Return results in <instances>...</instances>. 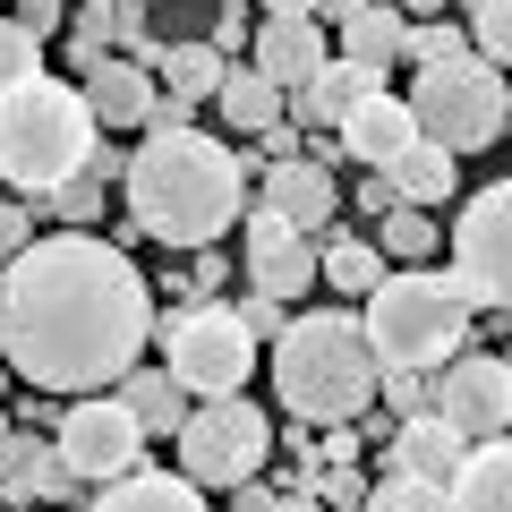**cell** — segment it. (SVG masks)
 Listing matches in <instances>:
<instances>
[{"label": "cell", "instance_id": "6da1fadb", "mask_svg": "<svg viewBox=\"0 0 512 512\" xmlns=\"http://www.w3.org/2000/svg\"><path fill=\"white\" fill-rule=\"evenodd\" d=\"M154 342V282L120 239L43 231L0 274V367L35 393H103Z\"/></svg>", "mask_w": 512, "mask_h": 512}, {"label": "cell", "instance_id": "7a4b0ae2", "mask_svg": "<svg viewBox=\"0 0 512 512\" xmlns=\"http://www.w3.org/2000/svg\"><path fill=\"white\" fill-rule=\"evenodd\" d=\"M120 188H128V222L146 239H163V248H214L256 205L239 146L205 137V128H146Z\"/></svg>", "mask_w": 512, "mask_h": 512}, {"label": "cell", "instance_id": "3957f363", "mask_svg": "<svg viewBox=\"0 0 512 512\" xmlns=\"http://www.w3.org/2000/svg\"><path fill=\"white\" fill-rule=\"evenodd\" d=\"M376 350H367V325L350 308H308L282 325L274 342V393L291 419L308 427H359L367 410H376Z\"/></svg>", "mask_w": 512, "mask_h": 512}, {"label": "cell", "instance_id": "277c9868", "mask_svg": "<svg viewBox=\"0 0 512 512\" xmlns=\"http://www.w3.org/2000/svg\"><path fill=\"white\" fill-rule=\"evenodd\" d=\"M94 146H103V120H94L77 77H35V86L0 94V180L18 188L26 205L69 188L94 163Z\"/></svg>", "mask_w": 512, "mask_h": 512}, {"label": "cell", "instance_id": "5b68a950", "mask_svg": "<svg viewBox=\"0 0 512 512\" xmlns=\"http://www.w3.org/2000/svg\"><path fill=\"white\" fill-rule=\"evenodd\" d=\"M359 325H367L376 367H419V376H436L444 359H461V350H470L478 308H470V291H461L453 274L402 265V274H384L376 291H367Z\"/></svg>", "mask_w": 512, "mask_h": 512}, {"label": "cell", "instance_id": "8992f818", "mask_svg": "<svg viewBox=\"0 0 512 512\" xmlns=\"http://www.w3.org/2000/svg\"><path fill=\"white\" fill-rule=\"evenodd\" d=\"M402 103H410V120H419V137L444 146V154H487L512 128V86H504V69H487L478 52L419 69Z\"/></svg>", "mask_w": 512, "mask_h": 512}, {"label": "cell", "instance_id": "52a82bcc", "mask_svg": "<svg viewBox=\"0 0 512 512\" xmlns=\"http://www.w3.org/2000/svg\"><path fill=\"white\" fill-rule=\"evenodd\" d=\"M154 342H163V367L197 393V402L248 393L256 350H265L248 325H239V308H222V299H180L171 316H154Z\"/></svg>", "mask_w": 512, "mask_h": 512}, {"label": "cell", "instance_id": "ba28073f", "mask_svg": "<svg viewBox=\"0 0 512 512\" xmlns=\"http://www.w3.org/2000/svg\"><path fill=\"white\" fill-rule=\"evenodd\" d=\"M171 444H180V478L239 495L248 478H265V461H274V419H265L256 402H239V393H222V402L188 410V427Z\"/></svg>", "mask_w": 512, "mask_h": 512}, {"label": "cell", "instance_id": "9c48e42d", "mask_svg": "<svg viewBox=\"0 0 512 512\" xmlns=\"http://www.w3.org/2000/svg\"><path fill=\"white\" fill-rule=\"evenodd\" d=\"M453 282L470 291V308L512 316V180L478 188L453 214Z\"/></svg>", "mask_w": 512, "mask_h": 512}, {"label": "cell", "instance_id": "30bf717a", "mask_svg": "<svg viewBox=\"0 0 512 512\" xmlns=\"http://www.w3.org/2000/svg\"><path fill=\"white\" fill-rule=\"evenodd\" d=\"M146 427H137V410L120 402V393H77L69 419H60V453H69L77 487H111V478L146 470Z\"/></svg>", "mask_w": 512, "mask_h": 512}, {"label": "cell", "instance_id": "8fae6325", "mask_svg": "<svg viewBox=\"0 0 512 512\" xmlns=\"http://www.w3.org/2000/svg\"><path fill=\"white\" fill-rule=\"evenodd\" d=\"M436 419L461 427L470 444L512 436V359L495 350H461V359L436 367Z\"/></svg>", "mask_w": 512, "mask_h": 512}, {"label": "cell", "instance_id": "7c38bea8", "mask_svg": "<svg viewBox=\"0 0 512 512\" xmlns=\"http://www.w3.org/2000/svg\"><path fill=\"white\" fill-rule=\"evenodd\" d=\"M248 291H274V299H299L316 274H325V248L316 231H291L274 205H248Z\"/></svg>", "mask_w": 512, "mask_h": 512}, {"label": "cell", "instance_id": "4fadbf2b", "mask_svg": "<svg viewBox=\"0 0 512 512\" xmlns=\"http://www.w3.org/2000/svg\"><path fill=\"white\" fill-rule=\"evenodd\" d=\"M77 495V470L69 453H60V436H35V427H18V436L0 444V504H69Z\"/></svg>", "mask_w": 512, "mask_h": 512}, {"label": "cell", "instance_id": "5bb4252c", "mask_svg": "<svg viewBox=\"0 0 512 512\" xmlns=\"http://www.w3.org/2000/svg\"><path fill=\"white\" fill-rule=\"evenodd\" d=\"M325 60H333V26L325 18H265L256 43H248V69H265L282 94H299Z\"/></svg>", "mask_w": 512, "mask_h": 512}, {"label": "cell", "instance_id": "9a60e30c", "mask_svg": "<svg viewBox=\"0 0 512 512\" xmlns=\"http://www.w3.org/2000/svg\"><path fill=\"white\" fill-rule=\"evenodd\" d=\"M256 205H274L291 231H333V214H342V188H333V171L325 163H274L265 180H256Z\"/></svg>", "mask_w": 512, "mask_h": 512}, {"label": "cell", "instance_id": "2e32d148", "mask_svg": "<svg viewBox=\"0 0 512 512\" xmlns=\"http://www.w3.org/2000/svg\"><path fill=\"white\" fill-rule=\"evenodd\" d=\"M77 86H86V103H94V120H103V128H154L163 77H154L146 60H120V52H111L103 69H86Z\"/></svg>", "mask_w": 512, "mask_h": 512}, {"label": "cell", "instance_id": "e0dca14e", "mask_svg": "<svg viewBox=\"0 0 512 512\" xmlns=\"http://www.w3.org/2000/svg\"><path fill=\"white\" fill-rule=\"evenodd\" d=\"M384 461H393V470H410V478H436V487H453L461 461H470V436H461V427H444L436 410H419V419H402L393 436H384Z\"/></svg>", "mask_w": 512, "mask_h": 512}, {"label": "cell", "instance_id": "ac0fdd59", "mask_svg": "<svg viewBox=\"0 0 512 512\" xmlns=\"http://www.w3.org/2000/svg\"><path fill=\"white\" fill-rule=\"evenodd\" d=\"M367 94H384V69H359V60H342V52H333L325 69H316L308 86L291 94V120H299V128H342L350 111L367 103Z\"/></svg>", "mask_w": 512, "mask_h": 512}, {"label": "cell", "instance_id": "d6986e66", "mask_svg": "<svg viewBox=\"0 0 512 512\" xmlns=\"http://www.w3.org/2000/svg\"><path fill=\"white\" fill-rule=\"evenodd\" d=\"M342 146H350V163L384 171L393 154H410V146H419V120H410V103H402V94H367V103L342 120Z\"/></svg>", "mask_w": 512, "mask_h": 512}, {"label": "cell", "instance_id": "ffe728a7", "mask_svg": "<svg viewBox=\"0 0 512 512\" xmlns=\"http://www.w3.org/2000/svg\"><path fill=\"white\" fill-rule=\"evenodd\" d=\"M77 512H205V487L171 478V470H128L111 487H94V504H77Z\"/></svg>", "mask_w": 512, "mask_h": 512}, {"label": "cell", "instance_id": "44dd1931", "mask_svg": "<svg viewBox=\"0 0 512 512\" xmlns=\"http://www.w3.org/2000/svg\"><path fill=\"white\" fill-rule=\"evenodd\" d=\"M214 111H222V128H231L239 146H248V137H265L274 120H291V94H282L265 69H239V60H231V77H222Z\"/></svg>", "mask_w": 512, "mask_h": 512}, {"label": "cell", "instance_id": "7402d4cb", "mask_svg": "<svg viewBox=\"0 0 512 512\" xmlns=\"http://www.w3.org/2000/svg\"><path fill=\"white\" fill-rule=\"evenodd\" d=\"M453 171H461V154H444V146H410V154H393L384 163V188H393V205H419V214H436V205H453Z\"/></svg>", "mask_w": 512, "mask_h": 512}, {"label": "cell", "instance_id": "603a6c76", "mask_svg": "<svg viewBox=\"0 0 512 512\" xmlns=\"http://www.w3.org/2000/svg\"><path fill=\"white\" fill-rule=\"evenodd\" d=\"M402 43H410V18L393 9V0H367L350 26H333V52L359 60V69H393V60H402Z\"/></svg>", "mask_w": 512, "mask_h": 512}, {"label": "cell", "instance_id": "cb8c5ba5", "mask_svg": "<svg viewBox=\"0 0 512 512\" xmlns=\"http://www.w3.org/2000/svg\"><path fill=\"white\" fill-rule=\"evenodd\" d=\"M120 402L137 410V427H146V436H180L188 410H197V402H188V384L171 376V367H128V376H120Z\"/></svg>", "mask_w": 512, "mask_h": 512}, {"label": "cell", "instance_id": "d4e9b609", "mask_svg": "<svg viewBox=\"0 0 512 512\" xmlns=\"http://www.w3.org/2000/svg\"><path fill=\"white\" fill-rule=\"evenodd\" d=\"M453 512H512V436L470 444V461L453 478Z\"/></svg>", "mask_w": 512, "mask_h": 512}, {"label": "cell", "instance_id": "484cf974", "mask_svg": "<svg viewBox=\"0 0 512 512\" xmlns=\"http://www.w3.org/2000/svg\"><path fill=\"white\" fill-rule=\"evenodd\" d=\"M154 77H163V94H180V103H214L222 77H231V60H222L214 43H163Z\"/></svg>", "mask_w": 512, "mask_h": 512}, {"label": "cell", "instance_id": "4316f807", "mask_svg": "<svg viewBox=\"0 0 512 512\" xmlns=\"http://www.w3.org/2000/svg\"><path fill=\"white\" fill-rule=\"evenodd\" d=\"M325 282H333V291H376V282H384V248H376V239H350V231H333L325 239Z\"/></svg>", "mask_w": 512, "mask_h": 512}, {"label": "cell", "instance_id": "83f0119b", "mask_svg": "<svg viewBox=\"0 0 512 512\" xmlns=\"http://www.w3.org/2000/svg\"><path fill=\"white\" fill-rule=\"evenodd\" d=\"M359 512H453V487H436V478H410V470H384L376 487H367Z\"/></svg>", "mask_w": 512, "mask_h": 512}, {"label": "cell", "instance_id": "f1b7e54d", "mask_svg": "<svg viewBox=\"0 0 512 512\" xmlns=\"http://www.w3.org/2000/svg\"><path fill=\"white\" fill-rule=\"evenodd\" d=\"M376 248L393 256V265H427V256H436V214L393 205V214H384V231H376Z\"/></svg>", "mask_w": 512, "mask_h": 512}, {"label": "cell", "instance_id": "f546056e", "mask_svg": "<svg viewBox=\"0 0 512 512\" xmlns=\"http://www.w3.org/2000/svg\"><path fill=\"white\" fill-rule=\"evenodd\" d=\"M43 77V35L26 18H0V94H18Z\"/></svg>", "mask_w": 512, "mask_h": 512}, {"label": "cell", "instance_id": "4dcf8cb0", "mask_svg": "<svg viewBox=\"0 0 512 512\" xmlns=\"http://www.w3.org/2000/svg\"><path fill=\"white\" fill-rule=\"evenodd\" d=\"M470 52L512 77V0H470Z\"/></svg>", "mask_w": 512, "mask_h": 512}, {"label": "cell", "instance_id": "1f68e13d", "mask_svg": "<svg viewBox=\"0 0 512 512\" xmlns=\"http://www.w3.org/2000/svg\"><path fill=\"white\" fill-rule=\"evenodd\" d=\"M103 197H111V188L94 180V171H77L69 188H52V197H43V214H52L60 231H94V222H103Z\"/></svg>", "mask_w": 512, "mask_h": 512}, {"label": "cell", "instance_id": "d6a6232c", "mask_svg": "<svg viewBox=\"0 0 512 512\" xmlns=\"http://www.w3.org/2000/svg\"><path fill=\"white\" fill-rule=\"evenodd\" d=\"M461 52H470V26H444V18H419L410 43H402L410 69H436V60H461Z\"/></svg>", "mask_w": 512, "mask_h": 512}, {"label": "cell", "instance_id": "836d02e7", "mask_svg": "<svg viewBox=\"0 0 512 512\" xmlns=\"http://www.w3.org/2000/svg\"><path fill=\"white\" fill-rule=\"evenodd\" d=\"M384 410H393V427L402 419H419V410H436V376H419V367H384Z\"/></svg>", "mask_w": 512, "mask_h": 512}, {"label": "cell", "instance_id": "e575fe53", "mask_svg": "<svg viewBox=\"0 0 512 512\" xmlns=\"http://www.w3.org/2000/svg\"><path fill=\"white\" fill-rule=\"evenodd\" d=\"M367 487H376V478H367L359 461H325V470H316V495H325V512H359V504H367Z\"/></svg>", "mask_w": 512, "mask_h": 512}, {"label": "cell", "instance_id": "d590c367", "mask_svg": "<svg viewBox=\"0 0 512 512\" xmlns=\"http://www.w3.org/2000/svg\"><path fill=\"white\" fill-rule=\"evenodd\" d=\"M35 239H43V231H35V205H26V197H18V205H0V274H9V265H18Z\"/></svg>", "mask_w": 512, "mask_h": 512}, {"label": "cell", "instance_id": "8d00e7d4", "mask_svg": "<svg viewBox=\"0 0 512 512\" xmlns=\"http://www.w3.org/2000/svg\"><path fill=\"white\" fill-rule=\"evenodd\" d=\"M248 146H256V163L274 171V163H299V154H308V128H299V120H274L265 137H248Z\"/></svg>", "mask_w": 512, "mask_h": 512}, {"label": "cell", "instance_id": "74e56055", "mask_svg": "<svg viewBox=\"0 0 512 512\" xmlns=\"http://www.w3.org/2000/svg\"><path fill=\"white\" fill-rule=\"evenodd\" d=\"M282 308H291V299H274V291H248V299H239V325H248L256 342H282V325H291Z\"/></svg>", "mask_w": 512, "mask_h": 512}, {"label": "cell", "instance_id": "f35d334b", "mask_svg": "<svg viewBox=\"0 0 512 512\" xmlns=\"http://www.w3.org/2000/svg\"><path fill=\"white\" fill-rule=\"evenodd\" d=\"M205 43H214L222 60H231V52H248V43H256V26H248V9H239V0H222V18H214V35H205Z\"/></svg>", "mask_w": 512, "mask_h": 512}, {"label": "cell", "instance_id": "ab89813d", "mask_svg": "<svg viewBox=\"0 0 512 512\" xmlns=\"http://www.w3.org/2000/svg\"><path fill=\"white\" fill-rule=\"evenodd\" d=\"M60 419H69V402H52V393L18 402V427H35V436H60Z\"/></svg>", "mask_w": 512, "mask_h": 512}, {"label": "cell", "instance_id": "60d3db41", "mask_svg": "<svg viewBox=\"0 0 512 512\" xmlns=\"http://www.w3.org/2000/svg\"><path fill=\"white\" fill-rule=\"evenodd\" d=\"M69 9H77V0H9V18H26L35 35H52V26L69 18Z\"/></svg>", "mask_w": 512, "mask_h": 512}, {"label": "cell", "instance_id": "b9f144b4", "mask_svg": "<svg viewBox=\"0 0 512 512\" xmlns=\"http://www.w3.org/2000/svg\"><path fill=\"white\" fill-rule=\"evenodd\" d=\"M86 171H94V180H103V188H111V180H128V146H111V137H103V146H94V163H86Z\"/></svg>", "mask_w": 512, "mask_h": 512}, {"label": "cell", "instance_id": "7bdbcfd3", "mask_svg": "<svg viewBox=\"0 0 512 512\" xmlns=\"http://www.w3.org/2000/svg\"><path fill=\"white\" fill-rule=\"evenodd\" d=\"M222 274H231V256L197 248V265H188V282H197V291H222Z\"/></svg>", "mask_w": 512, "mask_h": 512}, {"label": "cell", "instance_id": "ee69618b", "mask_svg": "<svg viewBox=\"0 0 512 512\" xmlns=\"http://www.w3.org/2000/svg\"><path fill=\"white\" fill-rule=\"evenodd\" d=\"M316 461H359V427H325V444H316Z\"/></svg>", "mask_w": 512, "mask_h": 512}, {"label": "cell", "instance_id": "f6af8a7d", "mask_svg": "<svg viewBox=\"0 0 512 512\" xmlns=\"http://www.w3.org/2000/svg\"><path fill=\"white\" fill-rule=\"evenodd\" d=\"M274 495H282V487H274V478H248V487H239V495H231V512H274Z\"/></svg>", "mask_w": 512, "mask_h": 512}, {"label": "cell", "instance_id": "bcb514c9", "mask_svg": "<svg viewBox=\"0 0 512 512\" xmlns=\"http://www.w3.org/2000/svg\"><path fill=\"white\" fill-rule=\"evenodd\" d=\"M274 512H325V495H316V487H282Z\"/></svg>", "mask_w": 512, "mask_h": 512}, {"label": "cell", "instance_id": "7dc6e473", "mask_svg": "<svg viewBox=\"0 0 512 512\" xmlns=\"http://www.w3.org/2000/svg\"><path fill=\"white\" fill-rule=\"evenodd\" d=\"M256 9H265V18H316L325 0H256Z\"/></svg>", "mask_w": 512, "mask_h": 512}, {"label": "cell", "instance_id": "c3c4849f", "mask_svg": "<svg viewBox=\"0 0 512 512\" xmlns=\"http://www.w3.org/2000/svg\"><path fill=\"white\" fill-rule=\"evenodd\" d=\"M359 9H367V0H325L316 18H325V26H350V18H359Z\"/></svg>", "mask_w": 512, "mask_h": 512}, {"label": "cell", "instance_id": "681fc988", "mask_svg": "<svg viewBox=\"0 0 512 512\" xmlns=\"http://www.w3.org/2000/svg\"><path fill=\"white\" fill-rule=\"evenodd\" d=\"M9 436H18V419H9V410H0V444H9Z\"/></svg>", "mask_w": 512, "mask_h": 512}, {"label": "cell", "instance_id": "f907efd6", "mask_svg": "<svg viewBox=\"0 0 512 512\" xmlns=\"http://www.w3.org/2000/svg\"><path fill=\"white\" fill-rule=\"evenodd\" d=\"M0 393H9V376H0Z\"/></svg>", "mask_w": 512, "mask_h": 512}, {"label": "cell", "instance_id": "816d5d0a", "mask_svg": "<svg viewBox=\"0 0 512 512\" xmlns=\"http://www.w3.org/2000/svg\"><path fill=\"white\" fill-rule=\"evenodd\" d=\"M504 359H512V350H504Z\"/></svg>", "mask_w": 512, "mask_h": 512}]
</instances>
